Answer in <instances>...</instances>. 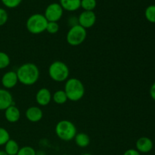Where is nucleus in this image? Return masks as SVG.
Segmentation results:
<instances>
[{"label": "nucleus", "mask_w": 155, "mask_h": 155, "mask_svg": "<svg viewBox=\"0 0 155 155\" xmlns=\"http://www.w3.org/2000/svg\"><path fill=\"white\" fill-rule=\"evenodd\" d=\"M18 82L24 86H33L38 81L40 75L37 65L33 63H25L16 71Z\"/></svg>", "instance_id": "obj_1"}, {"label": "nucleus", "mask_w": 155, "mask_h": 155, "mask_svg": "<svg viewBox=\"0 0 155 155\" xmlns=\"http://www.w3.org/2000/svg\"><path fill=\"white\" fill-rule=\"evenodd\" d=\"M64 90L68 100L71 101H80L85 95V86L83 82L75 77L66 80Z\"/></svg>", "instance_id": "obj_2"}, {"label": "nucleus", "mask_w": 155, "mask_h": 155, "mask_svg": "<svg viewBox=\"0 0 155 155\" xmlns=\"http://www.w3.org/2000/svg\"><path fill=\"white\" fill-rule=\"evenodd\" d=\"M48 75L53 81L62 83L69 79L70 69L64 62L55 61L48 67Z\"/></svg>", "instance_id": "obj_3"}, {"label": "nucleus", "mask_w": 155, "mask_h": 155, "mask_svg": "<svg viewBox=\"0 0 155 155\" xmlns=\"http://www.w3.org/2000/svg\"><path fill=\"white\" fill-rule=\"evenodd\" d=\"M55 134L61 140L69 142L73 140L77 133V130L74 123L68 120H60L55 126Z\"/></svg>", "instance_id": "obj_4"}, {"label": "nucleus", "mask_w": 155, "mask_h": 155, "mask_svg": "<svg viewBox=\"0 0 155 155\" xmlns=\"http://www.w3.org/2000/svg\"><path fill=\"white\" fill-rule=\"evenodd\" d=\"M48 22L44 15L39 13L33 14L27 20L26 28L27 31L32 34H40L46 30Z\"/></svg>", "instance_id": "obj_5"}, {"label": "nucleus", "mask_w": 155, "mask_h": 155, "mask_svg": "<svg viewBox=\"0 0 155 155\" xmlns=\"http://www.w3.org/2000/svg\"><path fill=\"white\" fill-rule=\"evenodd\" d=\"M87 36V31L79 24L71 27L66 36V40L71 46H78L84 42Z\"/></svg>", "instance_id": "obj_6"}, {"label": "nucleus", "mask_w": 155, "mask_h": 155, "mask_svg": "<svg viewBox=\"0 0 155 155\" xmlns=\"http://www.w3.org/2000/svg\"><path fill=\"white\" fill-rule=\"evenodd\" d=\"M64 9L59 3L53 2L48 5L45 10L44 16L48 22H58L61 19Z\"/></svg>", "instance_id": "obj_7"}, {"label": "nucleus", "mask_w": 155, "mask_h": 155, "mask_svg": "<svg viewBox=\"0 0 155 155\" xmlns=\"http://www.w3.org/2000/svg\"><path fill=\"white\" fill-rule=\"evenodd\" d=\"M77 19H78L79 25L86 30L95 25L96 22V15L92 11H83L80 14Z\"/></svg>", "instance_id": "obj_8"}, {"label": "nucleus", "mask_w": 155, "mask_h": 155, "mask_svg": "<svg viewBox=\"0 0 155 155\" xmlns=\"http://www.w3.org/2000/svg\"><path fill=\"white\" fill-rule=\"evenodd\" d=\"M1 83L4 89H11L15 87L18 83H19L16 71H10L5 73L2 77Z\"/></svg>", "instance_id": "obj_9"}, {"label": "nucleus", "mask_w": 155, "mask_h": 155, "mask_svg": "<svg viewBox=\"0 0 155 155\" xmlns=\"http://www.w3.org/2000/svg\"><path fill=\"white\" fill-rule=\"evenodd\" d=\"M52 100V95L47 88H41L36 94V101L39 106H47Z\"/></svg>", "instance_id": "obj_10"}, {"label": "nucleus", "mask_w": 155, "mask_h": 155, "mask_svg": "<svg viewBox=\"0 0 155 155\" xmlns=\"http://www.w3.org/2000/svg\"><path fill=\"white\" fill-rule=\"evenodd\" d=\"M153 147H154L153 141L146 136L140 137L136 142V149L140 154L141 153H143V154L149 153L153 149Z\"/></svg>", "instance_id": "obj_11"}, {"label": "nucleus", "mask_w": 155, "mask_h": 155, "mask_svg": "<svg viewBox=\"0 0 155 155\" xmlns=\"http://www.w3.org/2000/svg\"><path fill=\"white\" fill-rule=\"evenodd\" d=\"M25 117L31 123L39 122L43 117V111L37 106H31L26 110Z\"/></svg>", "instance_id": "obj_12"}, {"label": "nucleus", "mask_w": 155, "mask_h": 155, "mask_svg": "<svg viewBox=\"0 0 155 155\" xmlns=\"http://www.w3.org/2000/svg\"><path fill=\"white\" fill-rule=\"evenodd\" d=\"M12 104L14 99L12 93L4 88L0 89V110H5Z\"/></svg>", "instance_id": "obj_13"}, {"label": "nucleus", "mask_w": 155, "mask_h": 155, "mask_svg": "<svg viewBox=\"0 0 155 155\" xmlns=\"http://www.w3.org/2000/svg\"><path fill=\"white\" fill-rule=\"evenodd\" d=\"M4 111L5 118L8 122L11 123V124L17 123L21 118V111H20L19 108L16 107L15 104L9 106Z\"/></svg>", "instance_id": "obj_14"}, {"label": "nucleus", "mask_w": 155, "mask_h": 155, "mask_svg": "<svg viewBox=\"0 0 155 155\" xmlns=\"http://www.w3.org/2000/svg\"><path fill=\"white\" fill-rule=\"evenodd\" d=\"M62 8L68 12H75L80 8L81 0H60Z\"/></svg>", "instance_id": "obj_15"}, {"label": "nucleus", "mask_w": 155, "mask_h": 155, "mask_svg": "<svg viewBox=\"0 0 155 155\" xmlns=\"http://www.w3.org/2000/svg\"><path fill=\"white\" fill-rule=\"evenodd\" d=\"M74 139L76 145L82 148H86L90 144V137L89 135L85 133H77Z\"/></svg>", "instance_id": "obj_16"}, {"label": "nucleus", "mask_w": 155, "mask_h": 155, "mask_svg": "<svg viewBox=\"0 0 155 155\" xmlns=\"http://www.w3.org/2000/svg\"><path fill=\"white\" fill-rule=\"evenodd\" d=\"M4 146V151L8 155H17L20 149L19 145H18V142L12 139H9Z\"/></svg>", "instance_id": "obj_17"}, {"label": "nucleus", "mask_w": 155, "mask_h": 155, "mask_svg": "<svg viewBox=\"0 0 155 155\" xmlns=\"http://www.w3.org/2000/svg\"><path fill=\"white\" fill-rule=\"evenodd\" d=\"M52 100L55 104H64L68 101V98L67 97L66 93L63 89H59L55 91L52 95Z\"/></svg>", "instance_id": "obj_18"}, {"label": "nucleus", "mask_w": 155, "mask_h": 155, "mask_svg": "<svg viewBox=\"0 0 155 155\" xmlns=\"http://www.w3.org/2000/svg\"><path fill=\"white\" fill-rule=\"evenodd\" d=\"M145 17L148 22L155 24V5L148 6L145 11Z\"/></svg>", "instance_id": "obj_19"}, {"label": "nucleus", "mask_w": 155, "mask_h": 155, "mask_svg": "<svg viewBox=\"0 0 155 155\" xmlns=\"http://www.w3.org/2000/svg\"><path fill=\"white\" fill-rule=\"evenodd\" d=\"M97 2L96 0H81L80 8L83 9V11H92L96 8Z\"/></svg>", "instance_id": "obj_20"}, {"label": "nucleus", "mask_w": 155, "mask_h": 155, "mask_svg": "<svg viewBox=\"0 0 155 155\" xmlns=\"http://www.w3.org/2000/svg\"><path fill=\"white\" fill-rule=\"evenodd\" d=\"M11 59L8 54L4 51H0V70L7 68L10 65Z\"/></svg>", "instance_id": "obj_21"}, {"label": "nucleus", "mask_w": 155, "mask_h": 155, "mask_svg": "<svg viewBox=\"0 0 155 155\" xmlns=\"http://www.w3.org/2000/svg\"><path fill=\"white\" fill-rule=\"evenodd\" d=\"M10 134L6 129L0 127V146H2L10 139Z\"/></svg>", "instance_id": "obj_22"}, {"label": "nucleus", "mask_w": 155, "mask_h": 155, "mask_svg": "<svg viewBox=\"0 0 155 155\" xmlns=\"http://www.w3.org/2000/svg\"><path fill=\"white\" fill-rule=\"evenodd\" d=\"M17 155H37L36 150L31 146H24L20 148Z\"/></svg>", "instance_id": "obj_23"}, {"label": "nucleus", "mask_w": 155, "mask_h": 155, "mask_svg": "<svg viewBox=\"0 0 155 155\" xmlns=\"http://www.w3.org/2000/svg\"><path fill=\"white\" fill-rule=\"evenodd\" d=\"M59 28L60 27L58 22H48L45 31H47L50 34H55L58 32Z\"/></svg>", "instance_id": "obj_24"}, {"label": "nucleus", "mask_w": 155, "mask_h": 155, "mask_svg": "<svg viewBox=\"0 0 155 155\" xmlns=\"http://www.w3.org/2000/svg\"><path fill=\"white\" fill-rule=\"evenodd\" d=\"M2 4L8 8H15L18 7L22 0H1Z\"/></svg>", "instance_id": "obj_25"}, {"label": "nucleus", "mask_w": 155, "mask_h": 155, "mask_svg": "<svg viewBox=\"0 0 155 155\" xmlns=\"http://www.w3.org/2000/svg\"><path fill=\"white\" fill-rule=\"evenodd\" d=\"M8 20V15L5 9L0 8V27L4 26Z\"/></svg>", "instance_id": "obj_26"}, {"label": "nucleus", "mask_w": 155, "mask_h": 155, "mask_svg": "<svg viewBox=\"0 0 155 155\" xmlns=\"http://www.w3.org/2000/svg\"><path fill=\"white\" fill-rule=\"evenodd\" d=\"M123 155H141V154L136 149L130 148V149L127 150Z\"/></svg>", "instance_id": "obj_27"}, {"label": "nucleus", "mask_w": 155, "mask_h": 155, "mask_svg": "<svg viewBox=\"0 0 155 155\" xmlns=\"http://www.w3.org/2000/svg\"><path fill=\"white\" fill-rule=\"evenodd\" d=\"M149 93H150V96H151V98L155 101V82L152 85H151V87H150Z\"/></svg>", "instance_id": "obj_28"}, {"label": "nucleus", "mask_w": 155, "mask_h": 155, "mask_svg": "<svg viewBox=\"0 0 155 155\" xmlns=\"http://www.w3.org/2000/svg\"><path fill=\"white\" fill-rule=\"evenodd\" d=\"M0 155H8L4 151H0Z\"/></svg>", "instance_id": "obj_29"}, {"label": "nucleus", "mask_w": 155, "mask_h": 155, "mask_svg": "<svg viewBox=\"0 0 155 155\" xmlns=\"http://www.w3.org/2000/svg\"><path fill=\"white\" fill-rule=\"evenodd\" d=\"M82 155H92V154H89V153H85V154H83Z\"/></svg>", "instance_id": "obj_30"}, {"label": "nucleus", "mask_w": 155, "mask_h": 155, "mask_svg": "<svg viewBox=\"0 0 155 155\" xmlns=\"http://www.w3.org/2000/svg\"><path fill=\"white\" fill-rule=\"evenodd\" d=\"M61 155H71V154H61Z\"/></svg>", "instance_id": "obj_31"}]
</instances>
